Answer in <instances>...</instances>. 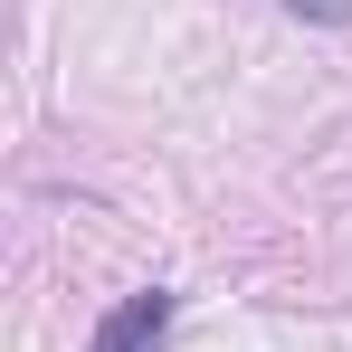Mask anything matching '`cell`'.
Instances as JSON below:
<instances>
[{
    "label": "cell",
    "mask_w": 352,
    "mask_h": 352,
    "mask_svg": "<svg viewBox=\"0 0 352 352\" xmlns=\"http://www.w3.org/2000/svg\"><path fill=\"white\" fill-rule=\"evenodd\" d=\"M286 19H305V29H343L352 19V0H276Z\"/></svg>",
    "instance_id": "obj_2"
},
{
    "label": "cell",
    "mask_w": 352,
    "mask_h": 352,
    "mask_svg": "<svg viewBox=\"0 0 352 352\" xmlns=\"http://www.w3.org/2000/svg\"><path fill=\"white\" fill-rule=\"evenodd\" d=\"M172 305H181L172 286H133L115 314L96 324V343H86V352H162V333H172Z\"/></svg>",
    "instance_id": "obj_1"
}]
</instances>
